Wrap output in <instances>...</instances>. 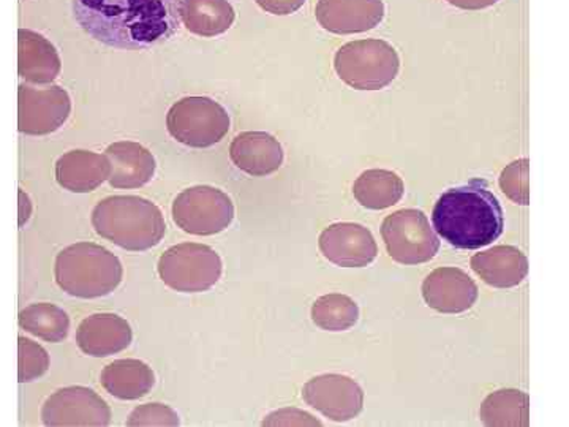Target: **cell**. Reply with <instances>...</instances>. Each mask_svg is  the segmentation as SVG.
<instances>
[{
	"instance_id": "cell-8",
	"label": "cell",
	"mask_w": 569,
	"mask_h": 427,
	"mask_svg": "<svg viewBox=\"0 0 569 427\" xmlns=\"http://www.w3.org/2000/svg\"><path fill=\"white\" fill-rule=\"evenodd\" d=\"M381 236L389 257L400 265H421L432 260L440 249L436 230L419 209H402L388 216Z\"/></svg>"
},
{
	"instance_id": "cell-24",
	"label": "cell",
	"mask_w": 569,
	"mask_h": 427,
	"mask_svg": "<svg viewBox=\"0 0 569 427\" xmlns=\"http://www.w3.org/2000/svg\"><path fill=\"white\" fill-rule=\"evenodd\" d=\"M479 417L486 426L527 427L530 425V397L519 389H500L486 397Z\"/></svg>"
},
{
	"instance_id": "cell-9",
	"label": "cell",
	"mask_w": 569,
	"mask_h": 427,
	"mask_svg": "<svg viewBox=\"0 0 569 427\" xmlns=\"http://www.w3.org/2000/svg\"><path fill=\"white\" fill-rule=\"evenodd\" d=\"M173 220L182 231L189 235L222 234L233 224L234 205L227 193L216 187H190L176 197Z\"/></svg>"
},
{
	"instance_id": "cell-26",
	"label": "cell",
	"mask_w": 569,
	"mask_h": 427,
	"mask_svg": "<svg viewBox=\"0 0 569 427\" xmlns=\"http://www.w3.org/2000/svg\"><path fill=\"white\" fill-rule=\"evenodd\" d=\"M20 326L26 332H31L39 339L58 344L69 336L70 318L61 307L40 302V305H32L22 310Z\"/></svg>"
},
{
	"instance_id": "cell-3",
	"label": "cell",
	"mask_w": 569,
	"mask_h": 427,
	"mask_svg": "<svg viewBox=\"0 0 569 427\" xmlns=\"http://www.w3.org/2000/svg\"><path fill=\"white\" fill-rule=\"evenodd\" d=\"M92 227L97 235L130 252L159 246L167 231L159 206L140 197L104 198L93 208Z\"/></svg>"
},
{
	"instance_id": "cell-27",
	"label": "cell",
	"mask_w": 569,
	"mask_h": 427,
	"mask_svg": "<svg viewBox=\"0 0 569 427\" xmlns=\"http://www.w3.org/2000/svg\"><path fill=\"white\" fill-rule=\"evenodd\" d=\"M312 320L325 331L340 332L353 328L359 320V307L350 296H321L312 306Z\"/></svg>"
},
{
	"instance_id": "cell-19",
	"label": "cell",
	"mask_w": 569,
	"mask_h": 427,
	"mask_svg": "<svg viewBox=\"0 0 569 427\" xmlns=\"http://www.w3.org/2000/svg\"><path fill=\"white\" fill-rule=\"evenodd\" d=\"M230 156L239 170L258 178L276 173L283 163L282 145L266 132L239 133L231 142Z\"/></svg>"
},
{
	"instance_id": "cell-29",
	"label": "cell",
	"mask_w": 569,
	"mask_h": 427,
	"mask_svg": "<svg viewBox=\"0 0 569 427\" xmlns=\"http://www.w3.org/2000/svg\"><path fill=\"white\" fill-rule=\"evenodd\" d=\"M529 159L516 160L500 175V187L509 200L527 206L530 203Z\"/></svg>"
},
{
	"instance_id": "cell-4",
	"label": "cell",
	"mask_w": 569,
	"mask_h": 427,
	"mask_svg": "<svg viewBox=\"0 0 569 427\" xmlns=\"http://www.w3.org/2000/svg\"><path fill=\"white\" fill-rule=\"evenodd\" d=\"M56 282L67 295L93 299L111 295L122 282L121 260L93 242L66 247L56 258Z\"/></svg>"
},
{
	"instance_id": "cell-13",
	"label": "cell",
	"mask_w": 569,
	"mask_h": 427,
	"mask_svg": "<svg viewBox=\"0 0 569 427\" xmlns=\"http://www.w3.org/2000/svg\"><path fill=\"white\" fill-rule=\"evenodd\" d=\"M326 260L342 268H365L377 258L378 247L369 228L359 224H335L320 235Z\"/></svg>"
},
{
	"instance_id": "cell-21",
	"label": "cell",
	"mask_w": 569,
	"mask_h": 427,
	"mask_svg": "<svg viewBox=\"0 0 569 427\" xmlns=\"http://www.w3.org/2000/svg\"><path fill=\"white\" fill-rule=\"evenodd\" d=\"M111 167L107 157L91 151L63 153L56 163L59 186L73 193H89L99 189L110 178Z\"/></svg>"
},
{
	"instance_id": "cell-31",
	"label": "cell",
	"mask_w": 569,
	"mask_h": 427,
	"mask_svg": "<svg viewBox=\"0 0 569 427\" xmlns=\"http://www.w3.org/2000/svg\"><path fill=\"white\" fill-rule=\"evenodd\" d=\"M254 2H257L261 9L268 11V13L284 17V14H291L301 9L306 0H254Z\"/></svg>"
},
{
	"instance_id": "cell-25",
	"label": "cell",
	"mask_w": 569,
	"mask_h": 427,
	"mask_svg": "<svg viewBox=\"0 0 569 427\" xmlns=\"http://www.w3.org/2000/svg\"><path fill=\"white\" fill-rule=\"evenodd\" d=\"M406 187L402 179L388 170H367L356 179L353 193L358 203L367 209L381 211L402 200Z\"/></svg>"
},
{
	"instance_id": "cell-14",
	"label": "cell",
	"mask_w": 569,
	"mask_h": 427,
	"mask_svg": "<svg viewBox=\"0 0 569 427\" xmlns=\"http://www.w3.org/2000/svg\"><path fill=\"white\" fill-rule=\"evenodd\" d=\"M321 28L337 36L372 31L385 18L383 0H318Z\"/></svg>"
},
{
	"instance_id": "cell-7",
	"label": "cell",
	"mask_w": 569,
	"mask_h": 427,
	"mask_svg": "<svg viewBox=\"0 0 569 427\" xmlns=\"http://www.w3.org/2000/svg\"><path fill=\"white\" fill-rule=\"evenodd\" d=\"M168 132L189 148H211L230 132V115L209 97H186L167 116Z\"/></svg>"
},
{
	"instance_id": "cell-20",
	"label": "cell",
	"mask_w": 569,
	"mask_h": 427,
	"mask_svg": "<svg viewBox=\"0 0 569 427\" xmlns=\"http://www.w3.org/2000/svg\"><path fill=\"white\" fill-rule=\"evenodd\" d=\"M471 269L493 288H512L523 282L529 275L526 254L515 246H496L473 255Z\"/></svg>"
},
{
	"instance_id": "cell-30",
	"label": "cell",
	"mask_w": 569,
	"mask_h": 427,
	"mask_svg": "<svg viewBox=\"0 0 569 427\" xmlns=\"http://www.w3.org/2000/svg\"><path fill=\"white\" fill-rule=\"evenodd\" d=\"M127 426H179V415L163 404H144L134 408Z\"/></svg>"
},
{
	"instance_id": "cell-22",
	"label": "cell",
	"mask_w": 569,
	"mask_h": 427,
	"mask_svg": "<svg viewBox=\"0 0 569 427\" xmlns=\"http://www.w3.org/2000/svg\"><path fill=\"white\" fill-rule=\"evenodd\" d=\"M100 384L112 397L137 400L152 391L156 376L140 359H118L104 367Z\"/></svg>"
},
{
	"instance_id": "cell-23",
	"label": "cell",
	"mask_w": 569,
	"mask_h": 427,
	"mask_svg": "<svg viewBox=\"0 0 569 427\" xmlns=\"http://www.w3.org/2000/svg\"><path fill=\"white\" fill-rule=\"evenodd\" d=\"M181 20L187 31L211 39L233 26L236 13L228 0H182Z\"/></svg>"
},
{
	"instance_id": "cell-32",
	"label": "cell",
	"mask_w": 569,
	"mask_h": 427,
	"mask_svg": "<svg viewBox=\"0 0 569 427\" xmlns=\"http://www.w3.org/2000/svg\"><path fill=\"white\" fill-rule=\"evenodd\" d=\"M498 0H448L452 7H458L462 10H482L496 6Z\"/></svg>"
},
{
	"instance_id": "cell-1",
	"label": "cell",
	"mask_w": 569,
	"mask_h": 427,
	"mask_svg": "<svg viewBox=\"0 0 569 427\" xmlns=\"http://www.w3.org/2000/svg\"><path fill=\"white\" fill-rule=\"evenodd\" d=\"M78 24L119 50H140L171 39L181 26V0H73Z\"/></svg>"
},
{
	"instance_id": "cell-17",
	"label": "cell",
	"mask_w": 569,
	"mask_h": 427,
	"mask_svg": "<svg viewBox=\"0 0 569 427\" xmlns=\"http://www.w3.org/2000/svg\"><path fill=\"white\" fill-rule=\"evenodd\" d=\"M110 162L108 181L114 189H140L152 181L156 175V159L144 146L133 141L112 142L104 151Z\"/></svg>"
},
{
	"instance_id": "cell-2",
	"label": "cell",
	"mask_w": 569,
	"mask_h": 427,
	"mask_svg": "<svg viewBox=\"0 0 569 427\" xmlns=\"http://www.w3.org/2000/svg\"><path fill=\"white\" fill-rule=\"evenodd\" d=\"M432 220L443 241L462 250L492 245L505 227L503 209L488 189V182L481 179L441 195L433 208Z\"/></svg>"
},
{
	"instance_id": "cell-15",
	"label": "cell",
	"mask_w": 569,
	"mask_h": 427,
	"mask_svg": "<svg viewBox=\"0 0 569 427\" xmlns=\"http://www.w3.org/2000/svg\"><path fill=\"white\" fill-rule=\"evenodd\" d=\"M422 296L430 309L440 314H462L478 299L475 280L459 268H438L422 284Z\"/></svg>"
},
{
	"instance_id": "cell-12",
	"label": "cell",
	"mask_w": 569,
	"mask_h": 427,
	"mask_svg": "<svg viewBox=\"0 0 569 427\" xmlns=\"http://www.w3.org/2000/svg\"><path fill=\"white\" fill-rule=\"evenodd\" d=\"M307 406L316 408L332 421H350L365 407V391L353 378L340 374H323L307 381L302 389Z\"/></svg>"
},
{
	"instance_id": "cell-18",
	"label": "cell",
	"mask_w": 569,
	"mask_h": 427,
	"mask_svg": "<svg viewBox=\"0 0 569 427\" xmlns=\"http://www.w3.org/2000/svg\"><path fill=\"white\" fill-rule=\"evenodd\" d=\"M61 58L50 40L39 32L18 31V73L32 85H51L61 73Z\"/></svg>"
},
{
	"instance_id": "cell-5",
	"label": "cell",
	"mask_w": 569,
	"mask_h": 427,
	"mask_svg": "<svg viewBox=\"0 0 569 427\" xmlns=\"http://www.w3.org/2000/svg\"><path fill=\"white\" fill-rule=\"evenodd\" d=\"M335 70L350 88L380 91L396 80L399 54L388 41L367 39L350 41L336 52Z\"/></svg>"
},
{
	"instance_id": "cell-28",
	"label": "cell",
	"mask_w": 569,
	"mask_h": 427,
	"mask_svg": "<svg viewBox=\"0 0 569 427\" xmlns=\"http://www.w3.org/2000/svg\"><path fill=\"white\" fill-rule=\"evenodd\" d=\"M50 367V356L47 350L31 339H18V380L29 384L47 374Z\"/></svg>"
},
{
	"instance_id": "cell-11",
	"label": "cell",
	"mask_w": 569,
	"mask_h": 427,
	"mask_svg": "<svg viewBox=\"0 0 569 427\" xmlns=\"http://www.w3.org/2000/svg\"><path fill=\"white\" fill-rule=\"evenodd\" d=\"M41 419L44 426L52 427H107L111 423V410L91 388L69 387L48 397L41 408Z\"/></svg>"
},
{
	"instance_id": "cell-10",
	"label": "cell",
	"mask_w": 569,
	"mask_h": 427,
	"mask_svg": "<svg viewBox=\"0 0 569 427\" xmlns=\"http://www.w3.org/2000/svg\"><path fill=\"white\" fill-rule=\"evenodd\" d=\"M71 112L69 92L61 86L21 85L18 89V130L31 137L58 132Z\"/></svg>"
},
{
	"instance_id": "cell-16",
	"label": "cell",
	"mask_w": 569,
	"mask_h": 427,
	"mask_svg": "<svg viewBox=\"0 0 569 427\" xmlns=\"http://www.w3.org/2000/svg\"><path fill=\"white\" fill-rule=\"evenodd\" d=\"M133 332L129 321L116 314H93L84 318L77 331V344L82 354L107 358L119 354L132 344Z\"/></svg>"
},
{
	"instance_id": "cell-6",
	"label": "cell",
	"mask_w": 569,
	"mask_h": 427,
	"mask_svg": "<svg viewBox=\"0 0 569 427\" xmlns=\"http://www.w3.org/2000/svg\"><path fill=\"white\" fill-rule=\"evenodd\" d=\"M222 272L220 255L212 247L194 242L170 247L159 260L160 279L179 294L208 291L219 282Z\"/></svg>"
}]
</instances>
